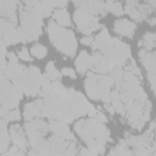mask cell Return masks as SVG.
Here are the masks:
<instances>
[{"instance_id": "ab89813d", "label": "cell", "mask_w": 156, "mask_h": 156, "mask_svg": "<svg viewBox=\"0 0 156 156\" xmlns=\"http://www.w3.org/2000/svg\"><path fill=\"white\" fill-rule=\"evenodd\" d=\"M107 156H123V155H122V152L118 150V147H117V146H115V147L108 152V155H107Z\"/></svg>"}, {"instance_id": "4fadbf2b", "label": "cell", "mask_w": 156, "mask_h": 156, "mask_svg": "<svg viewBox=\"0 0 156 156\" xmlns=\"http://www.w3.org/2000/svg\"><path fill=\"white\" fill-rule=\"evenodd\" d=\"M112 43H113V38L110 35V33L107 32V29L102 27L101 30H100V33L93 39V45L91 46H93V49L95 51L98 50L100 54L106 55V52L110 50Z\"/></svg>"}, {"instance_id": "52a82bcc", "label": "cell", "mask_w": 156, "mask_h": 156, "mask_svg": "<svg viewBox=\"0 0 156 156\" xmlns=\"http://www.w3.org/2000/svg\"><path fill=\"white\" fill-rule=\"evenodd\" d=\"M48 132H49V126L41 118H34L24 124V133L27 135L28 144L30 146L35 145L38 141L44 139Z\"/></svg>"}, {"instance_id": "7402d4cb", "label": "cell", "mask_w": 156, "mask_h": 156, "mask_svg": "<svg viewBox=\"0 0 156 156\" xmlns=\"http://www.w3.org/2000/svg\"><path fill=\"white\" fill-rule=\"evenodd\" d=\"M74 63L77 72L79 74H85L88 69L91 68V55H89L87 51H80Z\"/></svg>"}, {"instance_id": "836d02e7", "label": "cell", "mask_w": 156, "mask_h": 156, "mask_svg": "<svg viewBox=\"0 0 156 156\" xmlns=\"http://www.w3.org/2000/svg\"><path fill=\"white\" fill-rule=\"evenodd\" d=\"M0 140L1 141H4V143H6V144H9L10 143V133H9V130L5 128V129H1L0 130Z\"/></svg>"}, {"instance_id": "d590c367", "label": "cell", "mask_w": 156, "mask_h": 156, "mask_svg": "<svg viewBox=\"0 0 156 156\" xmlns=\"http://www.w3.org/2000/svg\"><path fill=\"white\" fill-rule=\"evenodd\" d=\"M7 55L6 52V44L0 39V58H4Z\"/></svg>"}, {"instance_id": "7bdbcfd3", "label": "cell", "mask_w": 156, "mask_h": 156, "mask_svg": "<svg viewBox=\"0 0 156 156\" xmlns=\"http://www.w3.org/2000/svg\"><path fill=\"white\" fill-rule=\"evenodd\" d=\"M7 147H9V144H6V143H4V141L0 140V155L4 154V152H6Z\"/></svg>"}, {"instance_id": "5b68a950", "label": "cell", "mask_w": 156, "mask_h": 156, "mask_svg": "<svg viewBox=\"0 0 156 156\" xmlns=\"http://www.w3.org/2000/svg\"><path fill=\"white\" fill-rule=\"evenodd\" d=\"M23 93L18 90L6 77L0 80V105L7 110L18 107Z\"/></svg>"}, {"instance_id": "f546056e", "label": "cell", "mask_w": 156, "mask_h": 156, "mask_svg": "<svg viewBox=\"0 0 156 156\" xmlns=\"http://www.w3.org/2000/svg\"><path fill=\"white\" fill-rule=\"evenodd\" d=\"M20 118H21V113H20V111H18L17 108H15V110H10L9 113H7V116H6V121H7V122L20 121Z\"/></svg>"}, {"instance_id": "d6a6232c", "label": "cell", "mask_w": 156, "mask_h": 156, "mask_svg": "<svg viewBox=\"0 0 156 156\" xmlns=\"http://www.w3.org/2000/svg\"><path fill=\"white\" fill-rule=\"evenodd\" d=\"M77 156H99L96 154H94L93 151H90L89 149H85V147H79L78 151H77Z\"/></svg>"}, {"instance_id": "d4e9b609", "label": "cell", "mask_w": 156, "mask_h": 156, "mask_svg": "<svg viewBox=\"0 0 156 156\" xmlns=\"http://www.w3.org/2000/svg\"><path fill=\"white\" fill-rule=\"evenodd\" d=\"M45 72H46V76L45 77L50 82H58L61 79V72H58V69L56 68V66H55V63L52 61H49L46 63Z\"/></svg>"}, {"instance_id": "30bf717a", "label": "cell", "mask_w": 156, "mask_h": 156, "mask_svg": "<svg viewBox=\"0 0 156 156\" xmlns=\"http://www.w3.org/2000/svg\"><path fill=\"white\" fill-rule=\"evenodd\" d=\"M0 33H1V40L6 45H15L21 41L20 37V28H17L11 22L2 20L0 24Z\"/></svg>"}, {"instance_id": "60d3db41", "label": "cell", "mask_w": 156, "mask_h": 156, "mask_svg": "<svg viewBox=\"0 0 156 156\" xmlns=\"http://www.w3.org/2000/svg\"><path fill=\"white\" fill-rule=\"evenodd\" d=\"M7 58H9V62H18V57L13 52H9L7 54Z\"/></svg>"}, {"instance_id": "f1b7e54d", "label": "cell", "mask_w": 156, "mask_h": 156, "mask_svg": "<svg viewBox=\"0 0 156 156\" xmlns=\"http://www.w3.org/2000/svg\"><path fill=\"white\" fill-rule=\"evenodd\" d=\"M111 105L113 106L115 111H116V112H118L119 115H124V113H126V106H124V104H122V102H121L118 99L112 100Z\"/></svg>"}, {"instance_id": "b9f144b4", "label": "cell", "mask_w": 156, "mask_h": 156, "mask_svg": "<svg viewBox=\"0 0 156 156\" xmlns=\"http://www.w3.org/2000/svg\"><path fill=\"white\" fill-rule=\"evenodd\" d=\"M9 111H10V110H7V108H5V107L0 106V117H1V118H5V119H6V116H7Z\"/></svg>"}, {"instance_id": "9c48e42d", "label": "cell", "mask_w": 156, "mask_h": 156, "mask_svg": "<svg viewBox=\"0 0 156 156\" xmlns=\"http://www.w3.org/2000/svg\"><path fill=\"white\" fill-rule=\"evenodd\" d=\"M50 156H77L78 146L76 141L65 140L57 136L49 138Z\"/></svg>"}, {"instance_id": "83f0119b", "label": "cell", "mask_w": 156, "mask_h": 156, "mask_svg": "<svg viewBox=\"0 0 156 156\" xmlns=\"http://www.w3.org/2000/svg\"><path fill=\"white\" fill-rule=\"evenodd\" d=\"M30 52H32V55H33L34 57H37V58L40 60V58H44V57L46 56L48 49H46L44 45H41V44H35V45L32 46Z\"/></svg>"}, {"instance_id": "7c38bea8", "label": "cell", "mask_w": 156, "mask_h": 156, "mask_svg": "<svg viewBox=\"0 0 156 156\" xmlns=\"http://www.w3.org/2000/svg\"><path fill=\"white\" fill-rule=\"evenodd\" d=\"M115 66L107 60V57L99 51H95L91 55V72L95 74H108Z\"/></svg>"}, {"instance_id": "ac0fdd59", "label": "cell", "mask_w": 156, "mask_h": 156, "mask_svg": "<svg viewBox=\"0 0 156 156\" xmlns=\"http://www.w3.org/2000/svg\"><path fill=\"white\" fill-rule=\"evenodd\" d=\"M84 88H85L87 95L91 100H100L101 99V94H100V90H99V85H98V80H96V74L95 73L88 72L87 79L84 82Z\"/></svg>"}, {"instance_id": "ba28073f", "label": "cell", "mask_w": 156, "mask_h": 156, "mask_svg": "<svg viewBox=\"0 0 156 156\" xmlns=\"http://www.w3.org/2000/svg\"><path fill=\"white\" fill-rule=\"evenodd\" d=\"M73 20L76 22V26L78 27L79 32L87 34L88 37L95 32L98 28H100V23H99V20L98 17L88 13L87 11L84 10H80V9H77L73 13Z\"/></svg>"}, {"instance_id": "8992f818", "label": "cell", "mask_w": 156, "mask_h": 156, "mask_svg": "<svg viewBox=\"0 0 156 156\" xmlns=\"http://www.w3.org/2000/svg\"><path fill=\"white\" fill-rule=\"evenodd\" d=\"M105 56L115 67H121L130 58V46L122 40L113 38V43Z\"/></svg>"}, {"instance_id": "1f68e13d", "label": "cell", "mask_w": 156, "mask_h": 156, "mask_svg": "<svg viewBox=\"0 0 156 156\" xmlns=\"http://www.w3.org/2000/svg\"><path fill=\"white\" fill-rule=\"evenodd\" d=\"M61 76H66V77H69L72 79H74L77 77L76 71L73 68H69V67H63L62 71H61Z\"/></svg>"}, {"instance_id": "277c9868", "label": "cell", "mask_w": 156, "mask_h": 156, "mask_svg": "<svg viewBox=\"0 0 156 156\" xmlns=\"http://www.w3.org/2000/svg\"><path fill=\"white\" fill-rule=\"evenodd\" d=\"M150 111H151V102L149 100L146 101H133L129 105H126V113L128 123L135 128L141 129L146 121L150 118Z\"/></svg>"}, {"instance_id": "484cf974", "label": "cell", "mask_w": 156, "mask_h": 156, "mask_svg": "<svg viewBox=\"0 0 156 156\" xmlns=\"http://www.w3.org/2000/svg\"><path fill=\"white\" fill-rule=\"evenodd\" d=\"M105 10L111 12L115 16H122L124 13V9L121 2L117 1H106L105 2Z\"/></svg>"}, {"instance_id": "f6af8a7d", "label": "cell", "mask_w": 156, "mask_h": 156, "mask_svg": "<svg viewBox=\"0 0 156 156\" xmlns=\"http://www.w3.org/2000/svg\"><path fill=\"white\" fill-rule=\"evenodd\" d=\"M106 110H107V111H108V112H110L111 115H113V113L116 112V111H115V108H113V106H112L111 104H108V105H106Z\"/></svg>"}, {"instance_id": "5bb4252c", "label": "cell", "mask_w": 156, "mask_h": 156, "mask_svg": "<svg viewBox=\"0 0 156 156\" xmlns=\"http://www.w3.org/2000/svg\"><path fill=\"white\" fill-rule=\"evenodd\" d=\"M48 126H49V130L54 134V136H57V138H61V139H65V140L76 141V138L71 133L67 123L61 122L58 119H54V121H50L48 123Z\"/></svg>"}, {"instance_id": "8fae6325", "label": "cell", "mask_w": 156, "mask_h": 156, "mask_svg": "<svg viewBox=\"0 0 156 156\" xmlns=\"http://www.w3.org/2000/svg\"><path fill=\"white\" fill-rule=\"evenodd\" d=\"M61 107V99L57 95H52L50 98L43 99V106H41V115L44 117H48L50 121L58 119Z\"/></svg>"}, {"instance_id": "8d00e7d4", "label": "cell", "mask_w": 156, "mask_h": 156, "mask_svg": "<svg viewBox=\"0 0 156 156\" xmlns=\"http://www.w3.org/2000/svg\"><path fill=\"white\" fill-rule=\"evenodd\" d=\"M80 43L83 44V45H93V38L89 35V37H83L82 39H80Z\"/></svg>"}, {"instance_id": "74e56055", "label": "cell", "mask_w": 156, "mask_h": 156, "mask_svg": "<svg viewBox=\"0 0 156 156\" xmlns=\"http://www.w3.org/2000/svg\"><path fill=\"white\" fill-rule=\"evenodd\" d=\"M67 1H52V5L54 7H57V9H65L67 6Z\"/></svg>"}, {"instance_id": "6da1fadb", "label": "cell", "mask_w": 156, "mask_h": 156, "mask_svg": "<svg viewBox=\"0 0 156 156\" xmlns=\"http://www.w3.org/2000/svg\"><path fill=\"white\" fill-rule=\"evenodd\" d=\"M74 130L88 145L90 151L96 155H102L105 152V145L110 141V132L104 123L94 118L80 119L74 123Z\"/></svg>"}, {"instance_id": "44dd1931", "label": "cell", "mask_w": 156, "mask_h": 156, "mask_svg": "<svg viewBox=\"0 0 156 156\" xmlns=\"http://www.w3.org/2000/svg\"><path fill=\"white\" fill-rule=\"evenodd\" d=\"M113 29L117 34L127 38H132L135 32V23L129 20H118L113 24Z\"/></svg>"}, {"instance_id": "e575fe53", "label": "cell", "mask_w": 156, "mask_h": 156, "mask_svg": "<svg viewBox=\"0 0 156 156\" xmlns=\"http://www.w3.org/2000/svg\"><path fill=\"white\" fill-rule=\"evenodd\" d=\"M93 118H94V119H96V121H98V122H100V123H105V122H107V117H106L101 111H98Z\"/></svg>"}, {"instance_id": "bcb514c9", "label": "cell", "mask_w": 156, "mask_h": 156, "mask_svg": "<svg viewBox=\"0 0 156 156\" xmlns=\"http://www.w3.org/2000/svg\"><path fill=\"white\" fill-rule=\"evenodd\" d=\"M149 23H150L151 26H154V24L156 23V18H155V17H152V18H150V21H149Z\"/></svg>"}, {"instance_id": "7a4b0ae2", "label": "cell", "mask_w": 156, "mask_h": 156, "mask_svg": "<svg viewBox=\"0 0 156 156\" xmlns=\"http://www.w3.org/2000/svg\"><path fill=\"white\" fill-rule=\"evenodd\" d=\"M21 10V27L20 28V37L21 43H28L37 40L41 34L43 28V16L32 7H26L23 4L20 2Z\"/></svg>"}, {"instance_id": "ffe728a7", "label": "cell", "mask_w": 156, "mask_h": 156, "mask_svg": "<svg viewBox=\"0 0 156 156\" xmlns=\"http://www.w3.org/2000/svg\"><path fill=\"white\" fill-rule=\"evenodd\" d=\"M139 57L146 69L147 76H156V60H155V52L152 51H146L141 49L139 51Z\"/></svg>"}, {"instance_id": "f35d334b", "label": "cell", "mask_w": 156, "mask_h": 156, "mask_svg": "<svg viewBox=\"0 0 156 156\" xmlns=\"http://www.w3.org/2000/svg\"><path fill=\"white\" fill-rule=\"evenodd\" d=\"M98 112V108L95 107V106H93V105H90L89 106V110H88V117H90V118H93L94 116H95V113Z\"/></svg>"}, {"instance_id": "2e32d148", "label": "cell", "mask_w": 156, "mask_h": 156, "mask_svg": "<svg viewBox=\"0 0 156 156\" xmlns=\"http://www.w3.org/2000/svg\"><path fill=\"white\" fill-rule=\"evenodd\" d=\"M74 5L78 9L84 10V11H87L88 13H90L95 17L105 15V12H106L104 1H76Z\"/></svg>"}, {"instance_id": "e0dca14e", "label": "cell", "mask_w": 156, "mask_h": 156, "mask_svg": "<svg viewBox=\"0 0 156 156\" xmlns=\"http://www.w3.org/2000/svg\"><path fill=\"white\" fill-rule=\"evenodd\" d=\"M18 2L17 1H0V17H5L6 21L11 22L16 26L17 23V10Z\"/></svg>"}, {"instance_id": "4316f807", "label": "cell", "mask_w": 156, "mask_h": 156, "mask_svg": "<svg viewBox=\"0 0 156 156\" xmlns=\"http://www.w3.org/2000/svg\"><path fill=\"white\" fill-rule=\"evenodd\" d=\"M155 39H156V35L154 33H146L143 37V39L139 41V45L143 46L144 50L150 51L151 49L155 48Z\"/></svg>"}, {"instance_id": "d6986e66", "label": "cell", "mask_w": 156, "mask_h": 156, "mask_svg": "<svg viewBox=\"0 0 156 156\" xmlns=\"http://www.w3.org/2000/svg\"><path fill=\"white\" fill-rule=\"evenodd\" d=\"M41 106H43V99H37L32 102L26 104L24 106V111H23V117L24 119L32 121L34 118H39L41 117Z\"/></svg>"}, {"instance_id": "3957f363", "label": "cell", "mask_w": 156, "mask_h": 156, "mask_svg": "<svg viewBox=\"0 0 156 156\" xmlns=\"http://www.w3.org/2000/svg\"><path fill=\"white\" fill-rule=\"evenodd\" d=\"M48 34L57 51L66 56H73L77 51V39L72 30L60 27L55 22L48 23Z\"/></svg>"}, {"instance_id": "4dcf8cb0", "label": "cell", "mask_w": 156, "mask_h": 156, "mask_svg": "<svg viewBox=\"0 0 156 156\" xmlns=\"http://www.w3.org/2000/svg\"><path fill=\"white\" fill-rule=\"evenodd\" d=\"M17 57H18V58H21V60H23V61H32V60H33V58L30 57L29 51H28V49H27V48H22V49L18 51Z\"/></svg>"}, {"instance_id": "603a6c76", "label": "cell", "mask_w": 156, "mask_h": 156, "mask_svg": "<svg viewBox=\"0 0 156 156\" xmlns=\"http://www.w3.org/2000/svg\"><path fill=\"white\" fill-rule=\"evenodd\" d=\"M28 156H50V144L45 138L30 146Z\"/></svg>"}, {"instance_id": "ee69618b", "label": "cell", "mask_w": 156, "mask_h": 156, "mask_svg": "<svg viewBox=\"0 0 156 156\" xmlns=\"http://www.w3.org/2000/svg\"><path fill=\"white\" fill-rule=\"evenodd\" d=\"M7 66V61L5 58H0V72H4L6 69Z\"/></svg>"}, {"instance_id": "9a60e30c", "label": "cell", "mask_w": 156, "mask_h": 156, "mask_svg": "<svg viewBox=\"0 0 156 156\" xmlns=\"http://www.w3.org/2000/svg\"><path fill=\"white\" fill-rule=\"evenodd\" d=\"M9 133H10V139H11L12 144L18 150L24 151L28 147V141H27V138H26V133L18 124L11 126Z\"/></svg>"}, {"instance_id": "cb8c5ba5", "label": "cell", "mask_w": 156, "mask_h": 156, "mask_svg": "<svg viewBox=\"0 0 156 156\" xmlns=\"http://www.w3.org/2000/svg\"><path fill=\"white\" fill-rule=\"evenodd\" d=\"M52 17L55 20V23L60 27H69L71 26V17L69 13L65 9H56L52 12Z\"/></svg>"}]
</instances>
